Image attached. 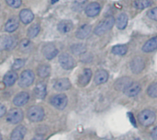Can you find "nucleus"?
<instances>
[{"mask_svg":"<svg viewBox=\"0 0 157 140\" xmlns=\"http://www.w3.org/2000/svg\"><path fill=\"white\" fill-rule=\"evenodd\" d=\"M115 23V18L113 17H108L104 20H102L94 30V33L96 35H103L107 31L110 30Z\"/></svg>","mask_w":157,"mask_h":140,"instance_id":"nucleus-1","label":"nucleus"},{"mask_svg":"<svg viewBox=\"0 0 157 140\" xmlns=\"http://www.w3.org/2000/svg\"><path fill=\"white\" fill-rule=\"evenodd\" d=\"M139 122L144 126H152L155 121V114L151 111V110H144L140 113L139 114Z\"/></svg>","mask_w":157,"mask_h":140,"instance_id":"nucleus-2","label":"nucleus"},{"mask_svg":"<svg viewBox=\"0 0 157 140\" xmlns=\"http://www.w3.org/2000/svg\"><path fill=\"white\" fill-rule=\"evenodd\" d=\"M28 118L31 122H40L44 118V111L41 107L32 106L28 110Z\"/></svg>","mask_w":157,"mask_h":140,"instance_id":"nucleus-3","label":"nucleus"},{"mask_svg":"<svg viewBox=\"0 0 157 140\" xmlns=\"http://www.w3.org/2000/svg\"><path fill=\"white\" fill-rule=\"evenodd\" d=\"M17 39L14 36H0V51L11 50L16 47Z\"/></svg>","mask_w":157,"mask_h":140,"instance_id":"nucleus-4","label":"nucleus"},{"mask_svg":"<svg viewBox=\"0 0 157 140\" xmlns=\"http://www.w3.org/2000/svg\"><path fill=\"white\" fill-rule=\"evenodd\" d=\"M35 78V75L31 70H24L19 78V86L22 88H28L30 85H32L33 81Z\"/></svg>","mask_w":157,"mask_h":140,"instance_id":"nucleus-5","label":"nucleus"},{"mask_svg":"<svg viewBox=\"0 0 157 140\" xmlns=\"http://www.w3.org/2000/svg\"><path fill=\"white\" fill-rule=\"evenodd\" d=\"M23 111L19 108L11 109L6 115V121L10 124H18L23 120Z\"/></svg>","mask_w":157,"mask_h":140,"instance_id":"nucleus-6","label":"nucleus"},{"mask_svg":"<svg viewBox=\"0 0 157 140\" xmlns=\"http://www.w3.org/2000/svg\"><path fill=\"white\" fill-rule=\"evenodd\" d=\"M59 63L61 66L65 70H70L74 68L75 66V61L73 58V56H71L66 53H63L59 56Z\"/></svg>","mask_w":157,"mask_h":140,"instance_id":"nucleus-7","label":"nucleus"},{"mask_svg":"<svg viewBox=\"0 0 157 140\" xmlns=\"http://www.w3.org/2000/svg\"><path fill=\"white\" fill-rule=\"evenodd\" d=\"M67 97L65 94H57L51 99V104L58 110H63L67 105Z\"/></svg>","mask_w":157,"mask_h":140,"instance_id":"nucleus-8","label":"nucleus"},{"mask_svg":"<svg viewBox=\"0 0 157 140\" xmlns=\"http://www.w3.org/2000/svg\"><path fill=\"white\" fill-rule=\"evenodd\" d=\"M42 54L46 59L52 60L58 54V50L53 43H46L42 47Z\"/></svg>","mask_w":157,"mask_h":140,"instance_id":"nucleus-9","label":"nucleus"},{"mask_svg":"<svg viewBox=\"0 0 157 140\" xmlns=\"http://www.w3.org/2000/svg\"><path fill=\"white\" fill-rule=\"evenodd\" d=\"M132 80L128 78V77H123L119 78L116 83H115V89L119 91H125L132 84Z\"/></svg>","mask_w":157,"mask_h":140,"instance_id":"nucleus-10","label":"nucleus"},{"mask_svg":"<svg viewBox=\"0 0 157 140\" xmlns=\"http://www.w3.org/2000/svg\"><path fill=\"white\" fill-rule=\"evenodd\" d=\"M100 9H101L100 5L98 2H92V3H90V4H88L86 6V7L85 9V12L88 17L93 18V17H96V16H98L99 14Z\"/></svg>","mask_w":157,"mask_h":140,"instance_id":"nucleus-11","label":"nucleus"},{"mask_svg":"<svg viewBox=\"0 0 157 140\" xmlns=\"http://www.w3.org/2000/svg\"><path fill=\"white\" fill-rule=\"evenodd\" d=\"M131 68L132 71L135 74L141 73L144 68V61L142 57L137 56L135 58H133V60L131 63Z\"/></svg>","mask_w":157,"mask_h":140,"instance_id":"nucleus-12","label":"nucleus"},{"mask_svg":"<svg viewBox=\"0 0 157 140\" xmlns=\"http://www.w3.org/2000/svg\"><path fill=\"white\" fill-rule=\"evenodd\" d=\"M91 31H92L91 26L88 24H84L80 28H78V30H76L75 36H76V38L83 40V39L87 38L91 34Z\"/></svg>","mask_w":157,"mask_h":140,"instance_id":"nucleus-13","label":"nucleus"},{"mask_svg":"<svg viewBox=\"0 0 157 140\" xmlns=\"http://www.w3.org/2000/svg\"><path fill=\"white\" fill-rule=\"evenodd\" d=\"M53 87L57 91H64L71 88V82L68 78H60L55 81Z\"/></svg>","mask_w":157,"mask_h":140,"instance_id":"nucleus-14","label":"nucleus"},{"mask_svg":"<svg viewBox=\"0 0 157 140\" xmlns=\"http://www.w3.org/2000/svg\"><path fill=\"white\" fill-rule=\"evenodd\" d=\"M27 133V129L25 126H18L17 127H16L13 132L11 133L10 136V139L11 140H23L25 135Z\"/></svg>","mask_w":157,"mask_h":140,"instance_id":"nucleus-15","label":"nucleus"},{"mask_svg":"<svg viewBox=\"0 0 157 140\" xmlns=\"http://www.w3.org/2000/svg\"><path fill=\"white\" fill-rule=\"evenodd\" d=\"M91 77H92V71H91V69H89V68L84 69V71L82 72V74L79 76V79H78L79 85L82 86V87L86 86L89 83V81L91 79Z\"/></svg>","mask_w":157,"mask_h":140,"instance_id":"nucleus-16","label":"nucleus"},{"mask_svg":"<svg viewBox=\"0 0 157 140\" xmlns=\"http://www.w3.org/2000/svg\"><path fill=\"white\" fill-rule=\"evenodd\" d=\"M29 100V95L28 92H20L18 93L17 95L15 96L14 100H13V103L16 105V106H22L24 104H26Z\"/></svg>","mask_w":157,"mask_h":140,"instance_id":"nucleus-17","label":"nucleus"},{"mask_svg":"<svg viewBox=\"0 0 157 140\" xmlns=\"http://www.w3.org/2000/svg\"><path fill=\"white\" fill-rule=\"evenodd\" d=\"M47 94V90H46V85L42 82H40L36 85L34 89V95L36 98L40 100H43Z\"/></svg>","mask_w":157,"mask_h":140,"instance_id":"nucleus-18","label":"nucleus"},{"mask_svg":"<svg viewBox=\"0 0 157 140\" xmlns=\"http://www.w3.org/2000/svg\"><path fill=\"white\" fill-rule=\"evenodd\" d=\"M73 27H74V25H73V22L71 21V20H62L61 22H59V24H58V30L61 32V33H63V34H65V33H68V32H70L72 30H73Z\"/></svg>","mask_w":157,"mask_h":140,"instance_id":"nucleus-19","label":"nucleus"},{"mask_svg":"<svg viewBox=\"0 0 157 140\" xmlns=\"http://www.w3.org/2000/svg\"><path fill=\"white\" fill-rule=\"evenodd\" d=\"M109 79V73L106 70H98L94 78L95 83L97 85H101L105 82H107Z\"/></svg>","mask_w":157,"mask_h":140,"instance_id":"nucleus-20","label":"nucleus"},{"mask_svg":"<svg viewBox=\"0 0 157 140\" xmlns=\"http://www.w3.org/2000/svg\"><path fill=\"white\" fill-rule=\"evenodd\" d=\"M19 18H20V20L24 24H29V23H30L33 20L34 15L31 12V10H29V9H23L19 13Z\"/></svg>","mask_w":157,"mask_h":140,"instance_id":"nucleus-21","label":"nucleus"},{"mask_svg":"<svg viewBox=\"0 0 157 140\" xmlns=\"http://www.w3.org/2000/svg\"><path fill=\"white\" fill-rule=\"evenodd\" d=\"M17 79V74L15 71H9L4 77V84L6 87H11L12 85H14Z\"/></svg>","mask_w":157,"mask_h":140,"instance_id":"nucleus-22","label":"nucleus"},{"mask_svg":"<svg viewBox=\"0 0 157 140\" xmlns=\"http://www.w3.org/2000/svg\"><path fill=\"white\" fill-rule=\"evenodd\" d=\"M141 85L139 83H132L124 92L129 97H135L141 92Z\"/></svg>","mask_w":157,"mask_h":140,"instance_id":"nucleus-23","label":"nucleus"},{"mask_svg":"<svg viewBox=\"0 0 157 140\" xmlns=\"http://www.w3.org/2000/svg\"><path fill=\"white\" fill-rule=\"evenodd\" d=\"M155 49H157V36L150 39L149 41H147L143 47V51L145 53L153 52Z\"/></svg>","mask_w":157,"mask_h":140,"instance_id":"nucleus-24","label":"nucleus"},{"mask_svg":"<svg viewBox=\"0 0 157 140\" xmlns=\"http://www.w3.org/2000/svg\"><path fill=\"white\" fill-rule=\"evenodd\" d=\"M128 24V16L125 13H121L117 19H116V25L119 30H124Z\"/></svg>","mask_w":157,"mask_h":140,"instance_id":"nucleus-25","label":"nucleus"},{"mask_svg":"<svg viewBox=\"0 0 157 140\" xmlns=\"http://www.w3.org/2000/svg\"><path fill=\"white\" fill-rule=\"evenodd\" d=\"M18 28V20L16 18H10L5 25V30L7 32H13Z\"/></svg>","mask_w":157,"mask_h":140,"instance_id":"nucleus-26","label":"nucleus"},{"mask_svg":"<svg viewBox=\"0 0 157 140\" xmlns=\"http://www.w3.org/2000/svg\"><path fill=\"white\" fill-rule=\"evenodd\" d=\"M152 5H153L152 0H135L133 2L134 7L137 8V9H139V10L145 9V8L149 7Z\"/></svg>","mask_w":157,"mask_h":140,"instance_id":"nucleus-27","label":"nucleus"},{"mask_svg":"<svg viewBox=\"0 0 157 140\" xmlns=\"http://www.w3.org/2000/svg\"><path fill=\"white\" fill-rule=\"evenodd\" d=\"M71 51L74 54L76 55H82L86 53V47L85 44L83 43H76L71 46Z\"/></svg>","mask_w":157,"mask_h":140,"instance_id":"nucleus-28","label":"nucleus"},{"mask_svg":"<svg viewBox=\"0 0 157 140\" xmlns=\"http://www.w3.org/2000/svg\"><path fill=\"white\" fill-rule=\"evenodd\" d=\"M51 74V66L48 65H40L38 67V75L40 78H47Z\"/></svg>","mask_w":157,"mask_h":140,"instance_id":"nucleus-29","label":"nucleus"},{"mask_svg":"<svg viewBox=\"0 0 157 140\" xmlns=\"http://www.w3.org/2000/svg\"><path fill=\"white\" fill-rule=\"evenodd\" d=\"M128 52V48L124 44H118L113 46L112 48V53L116 55H124Z\"/></svg>","mask_w":157,"mask_h":140,"instance_id":"nucleus-30","label":"nucleus"},{"mask_svg":"<svg viewBox=\"0 0 157 140\" xmlns=\"http://www.w3.org/2000/svg\"><path fill=\"white\" fill-rule=\"evenodd\" d=\"M40 30V26L37 25V24H34V25L30 26L29 29L28 30V36H29V38H34V37H36V36L39 34Z\"/></svg>","mask_w":157,"mask_h":140,"instance_id":"nucleus-31","label":"nucleus"},{"mask_svg":"<svg viewBox=\"0 0 157 140\" xmlns=\"http://www.w3.org/2000/svg\"><path fill=\"white\" fill-rule=\"evenodd\" d=\"M19 47H20V50H21L22 52H29V51H30V49H31V42H30V41L28 40V39H23V40L20 42Z\"/></svg>","mask_w":157,"mask_h":140,"instance_id":"nucleus-32","label":"nucleus"},{"mask_svg":"<svg viewBox=\"0 0 157 140\" xmlns=\"http://www.w3.org/2000/svg\"><path fill=\"white\" fill-rule=\"evenodd\" d=\"M147 93L152 98H157V82L153 83L147 90Z\"/></svg>","mask_w":157,"mask_h":140,"instance_id":"nucleus-33","label":"nucleus"},{"mask_svg":"<svg viewBox=\"0 0 157 140\" xmlns=\"http://www.w3.org/2000/svg\"><path fill=\"white\" fill-rule=\"evenodd\" d=\"M24 65H25V60H23V59H17V60H15V62L13 63L12 68H13L14 70H18V69H20L21 67H23Z\"/></svg>","mask_w":157,"mask_h":140,"instance_id":"nucleus-34","label":"nucleus"},{"mask_svg":"<svg viewBox=\"0 0 157 140\" xmlns=\"http://www.w3.org/2000/svg\"><path fill=\"white\" fill-rule=\"evenodd\" d=\"M6 4L11 6V7H14V8H17L21 6L22 4V1L21 0H6Z\"/></svg>","mask_w":157,"mask_h":140,"instance_id":"nucleus-35","label":"nucleus"},{"mask_svg":"<svg viewBox=\"0 0 157 140\" xmlns=\"http://www.w3.org/2000/svg\"><path fill=\"white\" fill-rule=\"evenodd\" d=\"M147 16L153 19V20H156L157 21V6L156 7H154L152 9H150L148 12H147Z\"/></svg>","mask_w":157,"mask_h":140,"instance_id":"nucleus-36","label":"nucleus"},{"mask_svg":"<svg viewBox=\"0 0 157 140\" xmlns=\"http://www.w3.org/2000/svg\"><path fill=\"white\" fill-rule=\"evenodd\" d=\"M6 113V107L3 105V104H0V118L3 117Z\"/></svg>","mask_w":157,"mask_h":140,"instance_id":"nucleus-37","label":"nucleus"},{"mask_svg":"<svg viewBox=\"0 0 157 140\" xmlns=\"http://www.w3.org/2000/svg\"><path fill=\"white\" fill-rule=\"evenodd\" d=\"M152 138L154 140H157V127H155L152 132Z\"/></svg>","mask_w":157,"mask_h":140,"instance_id":"nucleus-38","label":"nucleus"},{"mask_svg":"<svg viewBox=\"0 0 157 140\" xmlns=\"http://www.w3.org/2000/svg\"><path fill=\"white\" fill-rule=\"evenodd\" d=\"M31 140H44V138L41 135H37V136H35Z\"/></svg>","mask_w":157,"mask_h":140,"instance_id":"nucleus-39","label":"nucleus"},{"mask_svg":"<svg viewBox=\"0 0 157 140\" xmlns=\"http://www.w3.org/2000/svg\"><path fill=\"white\" fill-rule=\"evenodd\" d=\"M129 116H130V118H131V121H132V123L134 125V126H136V123H135V121L133 120V118H132V114H129Z\"/></svg>","mask_w":157,"mask_h":140,"instance_id":"nucleus-40","label":"nucleus"},{"mask_svg":"<svg viewBox=\"0 0 157 140\" xmlns=\"http://www.w3.org/2000/svg\"><path fill=\"white\" fill-rule=\"evenodd\" d=\"M59 0H52V4H54V3H56V2H58Z\"/></svg>","mask_w":157,"mask_h":140,"instance_id":"nucleus-41","label":"nucleus"},{"mask_svg":"<svg viewBox=\"0 0 157 140\" xmlns=\"http://www.w3.org/2000/svg\"><path fill=\"white\" fill-rule=\"evenodd\" d=\"M0 140H2V136H1V134H0Z\"/></svg>","mask_w":157,"mask_h":140,"instance_id":"nucleus-42","label":"nucleus"}]
</instances>
